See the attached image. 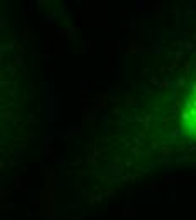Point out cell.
<instances>
[{
	"instance_id": "1",
	"label": "cell",
	"mask_w": 196,
	"mask_h": 220,
	"mask_svg": "<svg viewBox=\"0 0 196 220\" xmlns=\"http://www.w3.org/2000/svg\"><path fill=\"white\" fill-rule=\"evenodd\" d=\"M181 120L186 134L196 139V85L191 88V92L186 98V103L181 112Z\"/></svg>"
}]
</instances>
